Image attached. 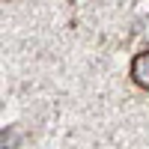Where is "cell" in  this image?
Wrapping results in <instances>:
<instances>
[{
  "instance_id": "obj_1",
  "label": "cell",
  "mask_w": 149,
  "mask_h": 149,
  "mask_svg": "<svg viewBox=\"0 0 149 149\" xmlns=\"http://www.w3.org/2000/svg\"><path fill=\"white\" fill-rule=\"evenodd\" d=\"M131 81L137 84L140 90L149 93V48L140 51V54H134V60H131Z\"/></svg>"
}]
</instances>
